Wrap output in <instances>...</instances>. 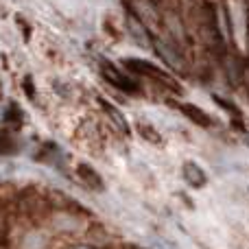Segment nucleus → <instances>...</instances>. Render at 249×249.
Here are the masks:
<instances>
[{
	"label": "nucleus",
	"mask_w": 249,
	"mask_h": 249,
	"mask_svg": "<svg viewBox=\"0 0 249 249\" xmlns=\"http://www.w3.org/2000/svg\"><path fill=\"white\" fill-rule=\"evenodd\" d=\"M72 249H94V247H90V245H74Z\"/></svg>",
	"instance_id": "nucleus-17"
},
{
	"label": "nucleus",
	"mask_w": 249,
	"mask_h": 249,
	"mask_svg": "<svg viewBox=\"0 0 249 249\" xmlns=\"http://www.w3.org/2000/svg\"><path fill=\"white\" fill-rule=\"evenodd\" d=\"M22 90L29 94L31 101H35V86H33V77H31V74L24 77V81H22Z\"/></svg>",
	"instance_id": "nucleus-15"
},
{
	"label": "nucleus",
	"mask_w": 249,
	"mask_h": 249,
	"mask_svg": "<svg viewBox=\"0 0 249 249\" xmlns=\"http://www.w3.org/2000/svg\"><path fill=\"white\" fill-rule=\"evenodd\" d=\"M131 7H133V16H136L142 24L149 26V29H158L160 13L149 0H131Z\"/></svg>",
	"instance_id": "nucleus-3"
},
{
	"label": "nucleus",
	"mask_w": 249,
	"mask_h": 249,
	"mask_svg": "<svg viewBox=\"0 0 249 249\" xmlns=\"http://www.w3.org/2000/svg\"><path fill=\"white\" fill-rule=\"evenodd\" d=\"M151 44H153V48L158 51V55L166 61V66H171V68L177 70V72H184V61H181V57L177 55V48L164 44L160 37H153L151 39Z\"/></svg>",
	"instance_id": "nucleus-6"
},
{
	"label": "nucleus",
	"mask_w": 249,
	"mask_h": 249,
	"mask_svg": "<svg viewBox=\"0 0 249 249\" xmlns=\"http://www.w3.org/2000/svg\"><path fill=\"white\" fill-rule=\"evenodd\" d=\"M136 129H138V133H140L144 140L153 142V144H162V136L158 133V129H155V127H151V124H146V123L140 121L136 124Z\"/></svg>",
	"instance_id": "nucleus-11"
},
{
	"label": "nucleus",
	"mask_w": 249,
	"mask_h": 249,
	"mask_svg": "<svg viewBox=\"0 0 249 249\" xmlns=\"http://www.w3.org/2000/svg\"><path fill=\"white\" fill-rule=\"evenodd\" d=\"M77 177L81 179V184L88 186L90 190H96V193H103L105 190V179L101 177V173L96 171L94 166H90L88 162L77 164Z\"/></svg>",
	"instance_id": "nucleus-4"
},
{
	"label": "nucleus",
	"mask_w": 249,
	"mask_h": 249,
	"mask_svg": "<svg viewBox=\"0 0 249 249\" xmlns=\"http://www.w3.org/2000/svg\"><path fill=\"white\" fill-rule=\"evenodd\" d=\"M166 26L171 29V33H173V37L177 39V42H184V26H181V20L177 16H171L166 20Z\"/></svg>",
	"instance_id": "nucleus-13"
},
{
	"label": "nucleus",
	"mask_w": 249,
	"mask_h": 249,
	"mask_svg": "<svg viewBox=\"0 0 249 249\" xmlns=\"http://www.w3.org/2000/svg\"><path fill=\"white\" fill-rule=\"evenodd\" d=\"M101 77H103L107 83H112L114 88H118L121 92H127V94H136V92H138L136 83H133L127 74H123L114 64L103 61V64H101Z\"/></svg>",
	"instance_id": "nucleus-2"
},
{
	"label": "nucleus",
	"mask_w": 249,
	"mask_h": 249,
	"mask_svg": "<svg viewBox=\"0 0 249 249\" xmlns=\"http://www.w3.org/2000/svg\"><path fill=\"white\" fill-rule=\"evenodd\" d=\"M245 142H247V144H249V136H245Z\"/></svg>",
	"instance_id": "nucleus-18"
},
{
	"label": "nucleus",
	"mask_w": 249,
	"mask_h": 249,
	"mask_svg": "<svg viewBox=\"0 0 249 249\" xmlns=\"http://www.w3.org/2000/svg\"><path fill=\"white\" fill-rule=\"evenodd\" d=\"M181 177H184V181L190 188H203V186L208 184L206 171H203L197 162H193V160H186V162L181 164Z\"/></svg>",
	"instance_id": "nucleus-5"
},
{
	"label": "nucleus",
	"mask_w": 249,
	"mask_h": 249,
	"mask_svg": "<svg viewBox=\"0 0 249 249\" xmlns=\"http://www.w3.org/2000/svg\"><path fill=\"white\" fill-rule=\"evenodd\" d=\"M155 247H160V249H177L175 245H171V243H164V241H155Z\"/></svg>",
	"instance_id": "nucleus-16"
},
{
	"label": "nucleus",
	"mask_w": 249,
	"mask_h": 249,
	"mask_svg": "<svg viewBox=\"0 0 249 249\" xmlns=\"http://www.w3.org/2000/svg\"><path fill=\"white\" fill-rule=\"evenodd\" d=\"M212 99H214V103L219 105L221 109H225V112H228L230 116H232V118H234V121H236L238 124L243 123V112H241V107H238L236 103H232V101H230V99H225V96H219V94H214V96H212Z\"/></svg>",
	"instance_id": "nucleus-10"
},
{
	"label": "nucleus",
	"mask_w": 249,
	"mask_h": 249,
	"mask_svg": "<svg viewBox=\"0 0 249 249\" xmlns=\"http://www.w3.org/2000/svg\"><path fill=\"white\" fill-rule=\"evenodd\" d=\"M16 149H18V144L11 133L0 131V155H11V153H16Z\"/></svg>",
	"instance_id": "nucleus-12"
},
{
	"label": "nucleus",
	"mask_w": 249,
	"mask_h": 249,
	"mask_svg": "<svg viewBox=\"0 0 249 249\" xmlns=\"http://www.w3.org/2000/svg\"><path fill=\"white\" fill-rule=\"evenodd\" d=\"M177 107H179V112L184 114L188 121H193L195 124H201V127H212V124H214V121H212L210 114H208L206 109L197 107V105H193V103H179Z\"/></svg>",
	"instance_id": "nucleus-7"
},
{
	"label": "nucleus",
	"mask_w": 249,
	"mask_h": 249,
	"mask_svg": "<svg viewBox=\"0 0 249 249\" xmlns=\"http://www.w3.org/2000/svg\"><path fill=\"white\" fill-rule=\"evenodd\" d=\"M96 101H99V103H101V107L105 109V114H107V116H109L114 123L118 124V129H123L124 133H129V124H127V121H124V116H123V112H121V109H118L116 105H112V103H109V101L105 99V96H99V99H96Z\"/></svg>",
	"instance_id": "nucleus-9"
},
{
	"label": "nucleus",
	"mask_w": 249,
	"mask_h": 249,
	"mask_svg": "<svg viewBox=\"0 0 249 249\" xmlns=\"http://www.w3.org/2000/svg\"><path fill=\"white\" fill-rule=\"evenodd\" d=\"M127 24H129V31H131V37L136 39L140 46H149V42L153 37H149V31H146V26L142 24V22L138 20L136 16H129L127 18Z\"/></svg>",
	"instance_id": "nucleus-8"
},
{
	"label": "nucleus",
	"mask_w": 249,
	"mask_h": 249,
	"mask_svg": "<svg viewBox=\"0 0 249 249\" xmlns=\"http://www.w3.org/2000/svg\"><path fill=\"white\" fill-rule=\"evenodd\" d=\"M123 64L127 66L131 72H136V74H146V77H153V79H158V81H162L164 86H168L171 90H175V92H179L181 88L177 86V81L171 77V74L166 72V70H162L158 64H153V61H146V59H140V57H124L123 59Z\"/></svg>",
	"instance_id": "nucleus-1"
},
{
	"label": "nucleus",
	"mask_w": 249,
	"mask_h": 249,
	"mask_svg": "<svg viewBox=\"0 0 249 249\" xmlns=\"http://www.w3.org/2000/svg\"><path fill=\"white\" fill-rule=\"evenodd\" d=\"M44 245H46V236H42L37 232L29 234L24 238V249H44Z\"/></svg>",
	"instance_id": "nucleus-14"
}]
</instances>
